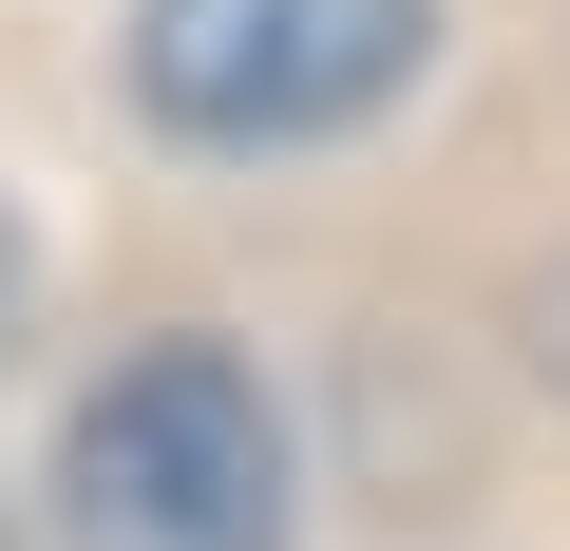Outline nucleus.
I'll list each match as a JSON object with an SVG mask.
<instances>
[{"instance_id": "f257e3e1", "label": "nucleus", "mask_w": 570, "mask_h": 551, "mask_svg": "<svg viewBox=\"0 0 570 551\" xmlns=\"http://www.w3.org/2000/svg\"><path fill=\"white\" fill-rule=\"evenodd\" d=\"M58 551H285V419L228 343H115L58 437Z\"/></svg>"}, {"instance_id": "20e7f679", "label": "nucleus", "mask_w": 570, "mask_h": 551, "mask_svg": "<svg viewBox=\"0 0 570 551\" xmlns=\"http://www.w3.org/2000/svg\"><path fill=\"white\" fill-rule=\"evenodd\" d=\"M0 324H20V228H0Z\"/></svg>"}, {"instance_id": "39448f33", "label": "nucleus", "mask_w": 570, "mask_h": 551, "mask_svg": "<svg viewBox=\"0 0 570 551\" xmlns=\"http://www.w3.org/2000/svg\"><path fill=\"white\" fill-rule=\"evenodd\" d=\"M0 551H39V532H20V513H0Z\"/></svg>"}, {"instance_id": "f03ea898", "label": "nucleus", "mask_w": 570, "mask_h": 551, "mask_svg": "<svg viewBox=\"0 0 570 551\" xmlns=\"http://www.w3.org/2000/svg\"><path fill=\"white\" fill-rule=\"evenodd\" d=\"M419 58H438V0H134V96L190 152L362 134Z\"/></svg>"}, {"instance_id": "7ed1b4c3", "label": "nucleus", "mask_w": 570, "mask_h": 551, "mask_svg": "<svg viewBox=\"0 0 570 551\" xmlns=\"http://www.w3.org/2000/svg\"><path fill=\"white\" fill-rule=\"evenodd\" d=\"M532 324H551V362H570V266H551V286H532Z\"/></svg>"}]
</instances>
